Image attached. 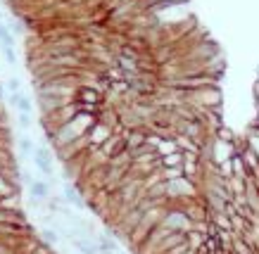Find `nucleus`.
<instances>
[{
	"label": "nucleus",
	"instance_id": "f257e3e1",
	"mask_svg": "<svg viewBox=\"0 0 259 254\" xmlns=\"http://www.w3.org/2000/svg\"><path fill=\"white\" fill-rule=\"evenodd\" d=\"M33 167H36V171L38 174H43L46 178H50V176L55 174V164H53V155H50V150H48L46 145H38L36 147V152H33Z\"/></svg>",
	"mask_w": 259,
	"mask_h": 254
},
{
	"label": "nucleus",
	"instance_id": "f03ea898",
	"mask_svg": "<svg viewBox=\"0 0 259 254\" xmlns=\"http://www.w3.org/2000/svg\"><path fill=\"white\" fill-rule=\"evenodd\" d=\"M112 133H114V128H112L110 124H105V121L98 119L93 126H91V131H88L86 138H88V143L91 145H102Z\"/></svg>",
	"mask_w": 259,
	"mask_h": 254
},
{
	"label": "nucleus",
	"instance_id": "7ed1b4c3",
	"mask_svg": "<svg viewBox=\"0 0 259 254\" xmlns=\"http://www.w3.org/2000/svg\"><path fill=\"white\" fill-rule=\"evenodd\" d=\"M29 192H31L33 199H43V202H46V199L50 197V183L43 181V178H31V183H29Z\"/></svg>",
	"mask_w": 259,
	"mask_h": 254
},
{
	"label": "nucleus",
	"instance_id": "20e7f679",
	"mask_svg": "<svg viewBox=\"0 0 259 254\" xmlns=\"http://www.w3.org/2000/svg\"><path fill=\"white\" fill-rule=\"evenodd\" d=\"M81 188L79 185H71V183H67L64 185V197H67V202H69L74 209H86V202H83V197H81Z\"/></svg>",
	"mask_w": 259,
	"mask_h": 254
},
{
	"label": "nucleus",
	"instance_id": "39448f33",
	"mask_svg": "<svg viewBox=\"0 0 259 254\" xmlns=\"http://www.w3.org/2000/svg\"><path fill=\"white\" fill-rule=\"evenodd\" d=\"M10 105L17 107V112H29V114L33 112L31 97H26L24 93H10Z\"/></svg>",
	"mask_w": 259,
	"mask_h": 254
},
{
	"label": "nucleus",
	"instance_id": "423d86ee",
	"mask_svg": "<svg viewBox=\"0 0 259 254\" xmlns=\"http://www.w3.org/2000/svg\"><path fill=\"white\" fill-rule=\"evenodd\" d=\"M3 45H15V33L8 22H0V48Z\"/></svg>",
	"mask_w": 259,
	"mask_h": 254
},
{
	"label": "nucleus",
	"instance_id": "0eeeda50",
	"mask_svg": "<svg viewBox=\"0 0 259 254\" xmlns=\"http://www.w3.org/2000/svg\"><path fill=\"white\" fill-rule=\"evenodd\" d=\"M19 152H22L24 157H33V152H36V145L29 135H22L19 138Z\"/></svg>",
	"mask_w": 259,
	"mask_h": 254
},
{
	"label": "nucleus",
	"instance_id": "6e6552de",
	"mask_svg": "<svg viewBox=\"0 0 259 254\" xmlns=\"http://www.w3.org/2000/svg\"><path fill=\"white\" fill-rule=\"evenodd\" d=\"M40 238H43V242H46V245H57L62 235H60L55 228H40Z\"/></svg>",
	"mask_w": 259,
	"mask_h": 254
},
{
	"label": "nucleus",
	"instance_id": "1a4fd4ad",
	"mask_svg": "<svg viewBox=\"0 0 259 254\" xmlns=\"http://www.w3.org/2000/svg\"><path fill=\"white\" fill-rule=\"evenodd\" d=\"M95 245L100 252H117V242H112L110 238H105V235H98L95 238Z\"/></svg>",
	"mask_w": 259,
	"mask_h": 254
},
{
	"label": "nucleus",
	"instance_id": "9d476101",
	"mask_svg": "<svg viewBox=\"0 0 259 254\" xmlns=\"http://www.w3.org/2000/svg\"><path fill=\"white\" fill-rule=\"evenodd\" d=\"M3 57L10 67H17V53H15V45H3Z\"/></svg>",
	"mask_w": 259,
	"mask_h": 254
},
{
	"label": "nucleus",
	"instance_id": "9b49d317",
	"mask_svg": "<svg viewBox=\"0 0 259 254\" xmlns=\"http://www.w3.org/2000/svg\"><path fill=\"white\" fill-rule=\"evenodd\" d=\"M8 90L10 93H22V79H19V76H10L8 79Z\"/></svg>",
	"mask_w": 259,
	"mask_h": 254
},
{
	"label": "nucleus",
	"instance_id": "f8f14e48",
	"mask_svg": "<svg viewBox=\"0 0 259 254\" xmlns=\"http://www.w3.org/2000/svg\"><path fill=\"white\" fill-rule=\"evenodd\" d=\"M19 126H22L24 131L33 126V117L29 114V112H19Z\"/></svg>",
	"mask_w": 259,
	"mask_h": 254
},
{
	"label": "nucleus",
	"instance_id": "ddd939ff",
	"mask_svg": "<svg viewBox=\"0 0 259 254\" xmlns=\"http://www.w3.org/2000/svg\"><path fill=\"white\" fill-rule=\"evenodd\" d=\"M0 22H5V15H3V12H0Z\"/></svg>",
	"mask_w": 259,
	"mask_h": 254
}]
</instances>
